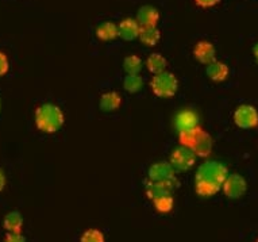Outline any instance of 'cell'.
Instances as JSON below:
<instances>
[{
    "mask_svg": "<svg viewBox=\"0 0 258 242\" xmlns=\"http://www.w3.org/2000/svg\"><path fill=\"white\" fill-rule=\"evenodd\" d=\"M229 176L227 168L218 161H207L199 166L195 176V191L203 198L216 195Z\"/></svg>",
    "mask_w": 258,
    "mask_h": 242,
    "instance_id": "6da1fadb",
    "label": "cell"
},
{
    "mask_svg": "<svg viewBox=\"0 0 258 242\" xmlns=\"http://www.w3.org/2000/svg\"><path fill=\"white\" fill-rule=\"evenodd\" d=\"M65 122L62 110L53 103H45L35 110V126L46 134H53L62 128Z\"/></svg>",
    "mask_w": 258,
    "mask_h": 242,
    "instance_id": "7a4b0ae2",
    "label": "cell"
},
{
    "mask_svg": "<svg viewBox=\"0 0 258 242\" xmlns=\"http://www.w3.org/2000/svg\"><path fill=\"white\" fill-rule=\"evenodd\" d=\"M150 88L153 94L162 99L173 98L178 89V80L172 72H161L154 75L150 81Z\"/></svg>",
    "mask_w": 258,
    "mask_h": 242,
    "instance_id": "3957f363",
    "label": "cell"
},
{
    "mask_svg": "<svg viewBox=\"0 0 258 242\" xmlns=\"http://www.w3.org/2000/svg\"><path fill=\"white\" fill-rule=\"evenodd\" d=\"M233 119L234 124L239 129H243V130L254 129L258 126V111L254 106L242 104L234 111Z\"/></svg>",
    "mask_w": 258,
    "mask_h": 242,
    "instance_id": "277c9868",
    "label": "cell"
},
{
    "mask_svg": "<svg viewBox=\"0 0 258 242\" xmlns=\"http://www.w3.org/2000/svg\"><path fill=\"white\" fill-rule=\"evenodd\" d=\"M246 190H247V183L245 177H242L238 173L229 174L222 186V191L229 199H239L245 195Z\"/></svg>",
    "mask_w": 258,
    "mask_h": 242,
    "instance_id": "5b68a950",
    "label": "cell"
},
{
    "mask_svg": "<svg viewBox=\"0 0 258 242\" xmlns=\"http://www.w3.org/2000/svg\"><path fill=\"white\" fill-rule=\"evenodd\" d=\"M196 157L198 156L192 149L180 145V148L174 149L173 153L170 156V164L173 165L174 169L186 170L195 165Z\"/></svg>",
    "mask_w": 258,
    "mask_h": 242,
    "instance_id": "8992f818",
    "label": "cell"
},
{
    "mask_svg": "<svg viewBox=\"0 0 258 242\" xmlns=\"http://www.w3.org/2000/svg\"><path fill=\"white\" fill-rule=\"evenodd\" d=\"M177 178L174 180H170V182H150L148 180L146 182V186H145V192L150 200H154L157 198H161V196L172 195V192L176 187H177Z\"/></svg>",
    "mask_w": 258,
    "mask_h": 242,
    "instance_id": "52a82bcc",
    "label": "cell"
},
{
    "mask_svg": "<svg viewBox=\"0 0 258 242\" xmlns=\"http://www.w3.org/2000/svg\"><path fill=\"white\" fill-rule=\"evenodd\" d=\"M174 168L170 162H157L149 169V180L150 182H170L174 180Z\"/></svg>",
    "mask_w": 258,
    "mask_h": 242,
    "instance_id": "ba28073f",
    "label": "cell"
},
{
    "mask_svg": "<svg viewBox=\"0 0 258 242\" xmlns=\"http://www.w3.org/2000/svg\"><path fill=\"white\" fill-rule=\"evenodd\" d=\"M160 11L153 6H144L137 13V22L141 27H157L160 22Z\"/></svg>",
    "mask_w": 258,
    "mask_h": 242,
    "instance_id": "9c48e42d",
    "label": "cell"
},
{
    "mask_svg": "<svg viewBox=\"0 0 258 242\" xmlns=\"http://www.w3.org/2000/svg\"><path fill=\"white\" fill-rule=\"evenodd\" d=\"M194 55L200 64L208 65L215 61V46L210 41H199L194 47Z\"/></svg>",
    "mask_w": 258,
    "mask_h": 242,
    "instance_id": "30bf717a",
    "label": "cell"
},
{
    "mask_svg": "<svg viewBox=\"0 0 258 242\" xmlns=\"http://www.w3.org/2000/svg\"><path fill=\"white\" fill-rule=\"evenodd\" d=\"M118 31L119 37L124 41H134L136 38L140 37L141 33V26L137 22V19L133 18H124L120 21L118 25Z\"/></svg>",
    "mask_w": 258,
    "mask_h": 242,
    "instance_id": "8fae6325",
    "label": "cell"
},
{
    "mask_svg": "<svg viewBox=\"0 0 258 242\" xmlns=\"http://www.w3.org/2000/svg\"><path fill=\"white\" fill-rule=\"evenodd\" d=\"M198 126H199V116L195 111L182 110L174 118V128L177 129L178 132L189 130Z\"/></svg>",
    "mask_w": 258,
    "mask_h": 242,
    "instance_id": "7c38bea8",
    "label": "cell"
},
{
    "mask_svg": "<svg viewBox=\"0 0 258 242\" xmlns=\"http://www.w3.org/2000/svg\"><path fill=\"white\" fill-rule=\"evenodd\" d=\"M207 76L211 79L212 81L215 83H220V81H224L227 77H229V67L222 63V61H212L211 64L207 65Z\"/></svg>",
    "mask_w": 258,
    "mask_h": 242,
    "instance_id": "4fadbf2b",
    "label": "cell"
},
{
    "mask_svg": "<svg viewBox=\"0 0 258 242\" xmlns=\"http://www.w3.org/2000/svg\"><path fill=\"white\" fill-rule=\"evenodd\" d=\"M203 133V129L202 128H194L189 129V130H184V132H178V142L181 146H185V148L195 149L198 141H199L200 136Z\"/></svg>",
    "mask_w": 258,
    "mask_h": 242,
    "instance_id": "5bb4252c",
    "label": "cell"
},
{
    "mask_svg": "<svg viewBox=\"0 0 258 242\" xmlns=\"http://www.w3.org/2000/svg\"><path fill=\"white\" fill-rule=\"evenodd\" d=\"M122 106V98L118 92L115 91H110V92H106V94L102 95L100 98V108L106 112H112V111H116L119 107Z\"/></svg>",
    "mask_w": 258,
    "mask_h": 242,
    "instance_id": "9a60e30c",
    "label": "cell"
},
{
    "mask_svg": "<svg viewBox=\"0 0 258 242\" xmlns=\"http://www.w3.org/2000/svg\"><path fill=\"white\" fill-rule=\"evenodd\" d=\"M166 67H168V61L160 53H152L146 58V68L153 75H158L161 72H165Z\"/></svg>",
    "mask_w": 258,
    "mask_h": 242,
    "instance_id": "2e32d148",
    "label": "cell"
},
{
    "mask_svg": "<svg viewBox=\"0 0 258 242\" xmlns=\"http://www.w3.org/2000/svg\"><path fill=\"white\" fill-rule=\"evenodd\" d=\"M96 37L104 42L112 41L116 37H119L118 25H115L112 22H104L102 25H99L98 29H96Z\"/></svg>",
    "mask_w": 258,
    "mask_h": 242,
    "instance_id": "e0dca14e",
    "label": "cell"
},
{
    "mask_svg": "<svg viewBox=\"0 0 258 242\" xmlns=\"http://www.w3.org/2000/svg\"><path fill=\"white\" fill-rule=\"evenodd\" d=\"M138 38L145 46L153 47L160 42L161 31L157 27H141V33Z\"/></svg>",
    "mask_w": 258,
    "mask_h": 242,
    "instance_id": "ac0fdd59",
    "label": "cell"
},
{
    "mask_svg": "<svg viewBox=\"0 0 258 242\" xmlns=\"http://www.w3.org/2000/svg\"><path fill=\"white\" fill-rule=\"evenodd\" d=\"M3 226L7 230V233H21L22 227H23V218H22L21 213L11 211L7 214L5 217Z\"/></svg>",
    "mask_w": 258,
    "mask_h": 242,
    "instance_id": "d6986e66",
    "label": "cell"
},
{
    "mask_svg": "<svg viewBox=\"0 0 258 242\" xmlns=\"http://www.w3.org/2000/svg\"><path fill=\"white\" fill-rule=\"evenodd\" d=\"M211 150H212V138L208 133H206L203 130L199 141H198V144H196L195 149H194V152H195V154L198 156V157H208V156L211 154Z\"/></svg>",
    "mask_w": 258,
    "mask_h": 242,
    "instance_id": "ffe728a7",
    "label": "cell"
},
{
    "mask_svg": "<svg viewBox=\"0 0 258 242\" xmlns=\"http://www.w3.org/2000/svg\"><path fill=\"white\" fill-rule=\"evenodd\" d=\"M142 67H144L142 58L137 54L127 55L123 61V68H124L127 75H140Z\"/></svg>",
    "mask_w": 258,
    "mask_h": 242,
    "instance_id": "44dd1931",
    "label": "cell"
},
{
    "mask_svg": "<svg viewBox=\"0 0 258 242\" xmlns=\"http://www.w3.org/2000/svg\"><path fill=\"white\" fill-rule=\"evenodd\" d=\"M123 87L127 92L130 94H137L140 92L142 87H144V80L140 75H127L123 80Z\"/></svg>",
    "mask_w": 258,
    "mask_h": 242,
    "instance_id": "7402d4cb",
    "label": "cell"
},
{
    "mask_svg": "<svg viewBox=\"0 0 258 242\" xmlns=\"http://www.w3.org/2000/svg\"><path fill=\"white\" fill-rule=\"evenodd\" d=\"M153 204H154V208L158 213L168 214L173 210L174 199L172 195L161 196V198H157V199L153 200Z\"/></svg>",
    "mask_w": 258,
    "mask_h": 242,
    "instance_id": "603a6c76",
    "label": "cell"
},
{
    "mask_svg": "<svg viewBox=\"0 0 258 242\" xmlns=\"http://www.w3.org/2000/svg\"><path fill=\"white\" fill-rule=\"evenodd\" d=\"M80 242H106V237L100 230L88 229L81 234Z\"/></svg>",
    "mask_w": 258,
    "mask_h": 242,
    "instance_id": "cb8c5ba5",
    "label": "cell"
},
{
    "mask_svg": "<svg viewBox=\"0 0 258 242\" xmlns=\"http://www.w3.org/2000/svg\"><path fill=\"white\" fill-rule=\"evenodd\" d=\"M9 69H10L9 58H7V55H6L3 51H0V77L5 76L6 73L9 72Z\"/></svg>",
    "mask_w": 258,
    "mask_h": 242,
    "instance_id": "d4e9b609",
    "label": "cell"
},
{
    "mask_svg": "<svg viewBox=\"0 0 258 242\" xmlns=\"http://www.w3.org/2000/svg\"><path fill=\"white\" fill-rule=\"evenodd\" d=\"M195 2V5L200 9H212V7H215L220 3V0H194Z\"/></svg>",
    "mask_w": 258,
    "mask_h": 242,
    "instance_id": "484cf974",
    "label": "cell"
},
{
    "mask_svg": "<svg viewBox=\"0 0 258 242\" xmlns=\"http://www.w3.org/2000/svg\"><path fill=\"white\" fill-rule=\"evenodd\" d=\"M5 242H26V238L21 233H7Z\"/></svg>",
    "mask_w": 258,
    "mask_h": 242,
    "instance_id": "4316f807",
    "label": "cell"
},
{
    "mask_svg": "<svg viewBox=\"0 0 258 242\" xmlns=\"http://www.w3.org/2000/svg\"><path fill=\"white\" fill-rule=\"evenodd\" d=\"M6 187V176L3 173V170H0V192L3 191Z\"/></svg>",
    "mask_w": 258,
    "mask_h": 242,
    "instance_id": "83f0119b",
    "label": "cell"
},
{
    "mask_svg": "<svg viewBox=\"0 0 258 242\" xmlns=\"http://www.w3.org/2000/svg\"><path fill=\"white\" fill-rule=\"evenodd\" d=\"M253 54H254V58L258 61V42L255 43V46L253 47Z\"/></svg>",
    "mask_w": 258,
    "mask_h": 242,
    "instance_id": "f1b7e54d",
    "label": "cell"
},
{
    "mask_svg": "<svg viewBox=\"0 0 258 242\" xmlns=\"http://www.w3.org/2000/svg\"><path fill=\"white\" fill-rule=\"evenodd\" d=\"M0 108H2V103H0Z\"/></svg>",
    "mask_w": 258,
    "mask_h": 242,
    "instance_id": "f546056e",
    "label": "cell"
},
{
    "mask_svg": "<svg viewBox=\"0 0 258 242\" xmlns=\"http://www.w3.org/2000/svg\"><path fill=\"white\" fill-rule=\"evenodd\" d=\"M257 242H258V238H257Z\"/></svg>",
    "mask_w": 258,
    "mask_h": 242,
    "instance_id": "4dcf8cb0",
    "label": "cell"
}]
</instances>
